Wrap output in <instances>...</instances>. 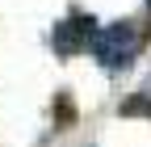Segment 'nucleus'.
<instances>
[{
	"label": "nucleus",
	"instance_id": "obj_1",
	"mask_svg": "<svg viewBox=\"0 0 151 147\" xmlns=\"http://www.w3.org/2000/svg\"><path fill=\"white\" fill-rule=\"evenodd\" d=\"M88 50L97 55V63L105 71H126L130 63H134V55H139V30L130 25V21H118V25H97V34H92V42Z\"/></svg>",
	"mask_w": 151,
	"mask_h": 147
},
{
	"label": "nucleus",
	"instance_id": "obj_2",
	"mask_svg": "<svg viewBox=\"0 0 151 147\" xmlns=\"http://www.w3.org/2000/svg\"><path fill=\"white\" fill-rule=\"evenodd\" d=\"M92 34H97V21L92 17H67L63 25H55V50L63 59L67 55H80V50H88Z\"/></svg>",
	"mask_w": 151,
	"mask_h": 147
},
{
	"label": "nucleus",
	"instance_id": "obj_3",
	"mask_svg": "<svg viewBox=\"0 0 151 147\" xmlns=\"http://www.w3.org/2000/svg\"><path fill=\"white\" fill-rule=\"evenodd\" d=\"M147 9H151V0H147Z\"/></svg>",
	"mask_w": 151,
	"mask_h": 147
}]
</instances>
